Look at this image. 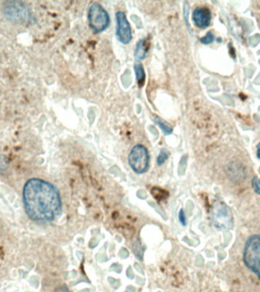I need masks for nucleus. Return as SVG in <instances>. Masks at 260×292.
I'll use <instances>...</instances> for the list:
<instances>
[{"label": "nucleus", "instance_id": "f8f14e48", "mask_svg": "<svg viewBox=\"0 0 260 292\" xmlns=\"http://www.w3.org/2000/svg\"><path fill=\"white\" fill-rule=\"evenodd\" d=\"M253 188L256 194L260 195V180H259L257 177L253 180Z\"/></svg>", "mask_w": 260, "mask_h": 292}, {"label": "nucleus", "instance_id": "ddd939ff", "mask_svg": "<svg viewBox=\"0 0 260 292\" xmlns=\"http://www.w3.org/2000/svg\"><path fill=\"white\" fill-rule=\"evenodd\" d=\"M179 219L181 224H183V225H186V216H185V214L184 212H183V209H181L180 211H179Z\"/></svg>", "mask_w": 260, "mask_h": 292}, {"label": "nucleus", "instance_id": "2eb2a0df", "mask_svg": "<svg viewBox=\"0 0 260 292\" xmlns=\"http://www.w3.org/2000/svg\"><path fill=\"white\" fill-rule=\"evenodd\" d=\"M69 292V291L67 290V289H60V292Z\"/></svg>", "mask_w": 260, "mask_h": 292}, {"label": "nucleus", "instance_id": "9d476101", "mask_svg": "<svg viewBox=\"0 0 260 292\" xmlns=\"http://www.w3.org/2000/svg\"><path fill=\"white\" fill-rule=\"evenodd\" d=\"M169 155H170V154H169V152H168V151L165 150V149H162V150L161 151L160 155L158 157V165H163V164L166 162L167 159H168V157H169Z\"/></svg>", "mask_w": 260, "mask_h": 292}, {"label": "nucleus", "instance_id": "423d86ee", "mask_svg": "<svg viewBox=\"0 0 260 292\" xmlns=\"http://www.w3.org/2000/svg\"><path fill=\"white\" fill-rule=\"evenodd\" d=\"M192 20L198 28H206L209 27L212 20V15L209 8L198 7L192 12Z\"/></svg>", "mask_w": 260, "mask_h": 292}, {"label": "nucleus", "instance_id": "0eeeda50", "mask_svg": "<svg viewBox=\"0 0 260 292\" xmlns=\"http://www.w3.org/2000/svg\"><path fill=\"white\" fill-rule=\"evenodd\" d=\"M135 72H136V79H137L139 84H143L145 78H146V74H145L144 69L142 67V65L139 64V63L136 64V66H135Z\"/></svg>", "mask_w": 260, "mask_h": 292}, {"label": "nucleus", "instance_id": "f03ea898", "mask_svg": "<svg viewBox=\"0 0 260 292\" xmlns=\"http://www.w3.org/2000/svg\"><path fill=\"white\" fill-rule=\"evenodd\" d=\"M244 262L260 280V235L251 236L246 243Z\"/></svg>", "mask_w": 260, "mask_h": 292}, {"label": "nucleus", "instance_id": "1a4fd4ad", "mask_svg": "<svg viewBox=\"0 0 260 292\" xmlns=\"http://www.w3.org/2000/svg\"><path fill=\"white\" fill-rule=\"evenodd\" d=\"M145 55H146V50H144L142 41H141L138 44L137 47H136V57L142 60V59L144 58Z\"/></svg>", "mask_w": 260, "mask_h": 292}, {"label": "nucleus", "instance_id": "4468645a", "mask_svg": "<svg viewBox=\"0 0 260 292\" xmlns=\"http://www.w3.org/2000/svg\"><path fill=\"white\" fill-rule=\"evenodd\" d=\"M257 157L260 159V142L257 145Z\"/></svg>", "mask_w": 260, "mask_h": 292}, {"label": "nucleus", "instance_id": "6e6552de", "mask_svg": "<svg viewBox=\"0 0 260 292\" xmlns=\"http://www.w3.org/2000/svg\"><path fill=\"white\" fill-rule=\"evenodd\" d=\"M155 122H156V123H157V124L160 126L161 129L164 131V132H165V134L170 135L171 133H172V131H173L172 128L171 127V126H169V125H168L166 122L164 121L163 119H161V118H155Z\"/></svg>", "mask_w": 260, "mask_h": 292}, {"label": "nucleus", "instance_id": "20e7f679", "mask_svg": "<svg viewBox=\"0 0 260 292\" xmlns=\"http://www.w3.org/2000/svg\"><path fill=\"white\" fill-rule=\"evenodd\" d=\"M149 153L144 145H135L129 155V165L136 173L142 175L149 168Z\"/></svg>", "mask_w": 260, "mask_h": 292}, {"label": "nucleus", "instance_id": "9b49d317", "mask_svg": "<svg viewBox=\"0 0 260 292\" xmlns=\"http://www.w3.org/2000/svg\"><path fill=\"white\" fill-rule=\"evenodd\" d=\"M214 35L212 34V33L209 32L205 37H202L200 39L201 42L204 44H209L213 42L214 41Z\"/></svg>", "mask_w": 260, "mask_h": 292}, {"label": "nucleus", "instance_id": "f257e3e1", "mask_svg": "<svg viewBox=\"0 0 260 292\" xmlns=\"http://www.w3.org/2000/svg\"><path fill=\"white\" fill-rule=\"evenodd\" d=\"M23 202L30 218L39 221H51L62 211V202L57 188L44 180H29L23 189Z\"/></svg>", "mask_w": 260, "mask_h": 292}, {"label": "nucleus", "instance_id": "39448f33", "mask_svg": "<svg viewBox=\"0 0 260 292\" xmlns=\"http://www.w3.org/2000/svg\"><path fill=\"white\" fill-rule=\"evenodd\" d=\"M116 36L119 41L123 44H128L132 41L131 27L123 11H118L116 14Z\"/></svg>", "mask_w": 260, "mask_h": 292}, {"label": "nucleus", "instance_id": "7ed1b4c3", "mask_svg": "<svg viewBox=\"0 0 260 292\" xmlns=\"http://www.w3.org/2000/svg\"><path fill=\"white\" fill-rule=\"evenodd\" d=\"M87 19L90 28L96 33L104 31L110 24L108 13L97 2L91 4L89 8Z\"/></svg>", "mask_w": 260, "mask_h": 292}]
</instances>
